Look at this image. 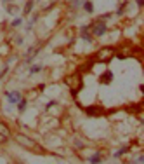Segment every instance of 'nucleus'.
Returning a JSON list of instances; mask_svg holds the SVG:
<instances>
[{"instance_id":"nucleus-11","label":"nucleus","mask_w":144,"mask_h":164,"mask_svg":"<svg viewBox=\"0 0 144 164\" xmlns=\"http://www.w3.org/2000/svg\"><path fill=\"white\" fill-rule=\"evenodd\" d=\"M26 105H28V100L21 98L19 101H17V110H19V112H24V110H26Z\"/></svg>"},{"instance_id":"nucleus-4","label":"nucleus","mask_w":144,"mask_h":164,"mask_svg":"<svg viewBox=\"0 0 144 164\" xmlns=\"http://www.w3.org/2000/svg\"><path fill=\"white\" fill-rule=\"evenodd\" d=\"M113 54H115L113 47H104V49H101L99 53H97V60L99 61H108L109 58H113Z\"/></svg>"},{"instance_id":"nucleus-5","label":"nucleus","mask_w":144,"mask_h":164,"mask_svg":"<svg viewBox=\"0 0 144 164\" xmlns=\"http://www.w3.org/2000/svg\"><path fill=\"white\" fill-rule=\"evenodd\" d=\"M6 96H7V101H9L11 105H17V101L23 98L19 91H7Z\"/></svg>"},{"instance_id":"nucleus-12","label":"nucleus","mask_w":144,"mask_h":164,"mask_svg":"<svg viewBox=\"0 0 144 164\" xmlns=\"http://www.w3.org/2000/svg\"><path fill=\"white\" fill-rule=\"evenodd\" d=\"M33 6H35V2H33V0H28L26 6H24V11H23V14H30V12H31V9H33Z\"/></svg>"},{"instance_id":"nucleus-14","label":"nucleus","mask_w":144,"mask_h":164,"mask_svg":"<svg viewBox=\"0 0 144 164\" xmlns=\"http://www.w3.org/2000/svg\"><path fill=\"white\" fill-rule=\"evenodd\" d=\"M42 68H43L42 65H33V66H30V75H35V73H38Z\"/></svg>"},{"instance_id":"nucleus-16","label":"nucleus","mask_w":144,"mask_h":164,"mask_svg":"<svg viewBox=\"0 0 144 164\" xmlns=\"http://www.w3.org/2000/svg\"><path fill=\"white\" fill-rule=\"evenodd\" d=\"M89 162H90V164H99V162H101V155H99V154L92 155V157L89 159Z\"/></svg>"},{"instance_id":"nucleus-19","label":"nucleus","mask_w":144,"mask_h":164,"mask_svg":"<svg viewBox=\"0 0 144 164\" xmlns=\"http://www.w3.org/2000/svg\"><path fill=\"white\" fill-rule=\"evenodd\" d=\"M82 4H83V0H73V2H71V7H73V9H76V7H80Z\"/></svg>"},{"instance_id":"nucleus-3","label":"nucleus","mask_w":144,"mask_h":164,"mask_svg":"<svg viewBox=\"0 0 144 164\" xmlns=\"http://www.w3.org/2000/svg\"><path fill=\"white\" fill-rule=\"evenodd\" d=\"M90 32L92 37H102L108 32V26L104 25V21H96L94 25H90Z\"/></svg>"},{"instance_id":"nucleus-15","label":"nucleus","mask_w":144,"mask_h":164,"mask_svg":"<svg viewBox=\"0 0 144 164\" xmlns=\"http://www.w3.org/2000/svg\"><path fill=\"white\" fill-rule=\"evenodd\" d=\"M127 2H122V6L118 7V11H116V16H123V12H125V9H127Z\"/></svg>"},{"instance_id":"nucleus-22","label":"nucleus","mask_w":144,"mask_h":164,"mask_svg":"<svg viewBox=\"0 0 144 164\" xmlns=\"http://www.w3.org/2000/svg\"><path fill=\"white\" fill-rule=\"evenodd\" d=\"M135 2H137V6H139V7H142V6H144V0H135Z\"/></svg>"},{"instance_id":"nucleus-8","label":"nucleus","mask_w":144,"mask_h":164,"mask_svg":"<svg viewBox=\"0 0 144 164\" xmlns=\"http://www.w3.org/2000/svg\"><path fill=\"white\" fill-rule=\"evenodd\" d=\"M85 114L87 115H94V117H96V115H102V114H104V110H102L101 107H87Z\"/></svg>"},{"instance_id":"nucleus-7","label":"nucleus","mask_w":144,"mask_h":164,"mask_svg":"<svg viewBox=\"0 0 144 164\" xmlns=\"http://www.w3.org/2000/svg\"><path fill=\"white\" fill-rule=\"evenodd\" d=\"M99 82H101V84H111V82H113V72L106 70L101 77H99Z\"/></svg>"},{"instance_id":"nucleus-9","label":"nucleus","mask_w":144,"mask_h":164,"mask_svg":"<svg viewBox=\"0 0 144 164\" xmlns=\"http://www.w3.org/2000/svg\"><path fill=\"white\" fill-rule=\"evenodd\" d=\"M82 7H83V9H85V11L89 12V14H92V12H94V6H92V2H90V0H83Z\"/></svg>"},{"instance_id":"nucleus-20","label":"nucleus","mask_w":144,"mask_h":164,"mask_svg":"<svg viewBox=\"0 0 144 164\" xmlns=\"http://www.w3.org/2000/svg\"><path fill=\"white\" fill-rule=\"evenodd\" d=\"M14 42H16V45H21L23 44V37H16L14 38Z\"/></svg>"},{"instance_id":"nucleus-6","label":"nucleus","mask_w":144,"mask_h":164,"mask_svg":"<svg viewBox=\"0 0 144 164\" xmlns=\"http://www.w3.org/2000/svg\"><path fill=\"white\" fill-rule=\"evenodd\" d=\"M80 37L85 40V42H92V35H90V25L80 28Z\"/></svg>"},{"instance_id":"nucleus-17","label":"nucleus","mask_w":144,"mask_h":164,"mask_svg":"<svg viewBox=\"0 0 144 164\" xmlns=\"http://www.w3.org/2000/svg\"><path fill=\"white\" fill-rule=\"evenodd\" d=\"M125 152H128V147H122V148H120V150H118L116 154H115V157H122V155H123Z\"/></svg>"},{"instance_id":"nucleus-1","label":"nucleus","mask_w":144,"mask_h":164,"mask_svg":"<svg viewBox=\"0 0 144 164\" xmlns=\"http://www.w3.org/2000/svg\"><path fill=\"white\" fill-rule=\"evenodd\" d=\"M66 84H68V88L71 89V93L75 94H78L82 91V88H83V84H82V77H80V73H73V75H69L68 79H66Z\"/></svg>"},{"instance_id":"nucleus-13","label":"nucleus","mask_w":144,"mask_h":164,"mask_svg":"<svg viewBox=\"0 0 144 164\" xmlns=\"http://www.w3.org/2000/svg\"><path fill=\"white\" fill-rule=\"evenodd\" d=\"M0 135H4L6 138L11 136V131H9V129L6 127V124H2V122H0Z\"/></svg>"},{"instance_id":"nucleus-21","label":"nucleus","mask_w":144,"mask_h":164,"mask_svg":"<svg viewBox=\"0 0 144 164\" xmlns=\"http://www.w3.org/2000/svg\"><path fill=\"white\" fill-rule=\"evenodd\" d=\"M54 105H56V101H49V103H47V108H52Z\"/></svg>"},{"instance_id":"nucleus-18","label":"nucleus","mask_w":144,"mask_h":164,"mask_svg":"<svg viewBox=\"0 0 144 164\" xmlns=\"http://www.w3.org/2000/svg\"><path fill=\"white\" fill-rule=\"evenodd\" d=\"M21 23H23V19H21V18H16V19H12L11 26H12V28H16V26H19Z\"/></svg>"},{"instance_id":"nucleus-10","label":"nucleus","mask_w":144,"mask_h":164,"mask_svg":"<svg viewBox=\"0 0 144 164\" xmlns=\"http://www.w3.org/2000/svg\"><path fill=\"white\" fill-rule=\"evenodd\" d=\"M4 6H6V9H7V12H9V14H16V12H17V6L7 4V0H4Z\"/></svg>"},{"instance_id":"nucleus-2","label":"nucleus","mask_w":144,"mask_h":164,"mask_svg":"<svg viewBox=\"0 0 144 164\" xmlns=\"http://www.w3.org/2000/svg\"><path fill=\"white\" fill-rule=\"evenodd\" d=\"M16 142L19 143V145H23L24 148H30V150H33V152H42V148L38 147L37 143L33 142L31 138H28V136H23V135H16Z\"/></svg>"}]
</instances>
